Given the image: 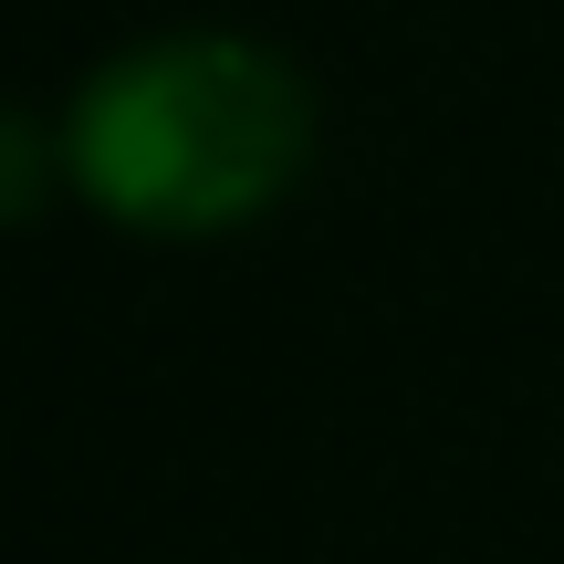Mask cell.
I'll return each instance as SVG.
<instances>
[{
  "instance_id": "cell-2",
  "label": "cell",
  "mask_w": 564,
  "mask_h": 564,
  "mask_svg": "<svg viewBox=\"0 0 564 564\" xmlns=\"http://www.w3.org/2000/svg\"><path fill=\"white\" fill-rule=\"evenodd\" d=\"M32 209H42V126L21 116L11 126V220H32Z\"/></svg>"
},
{
  "instance_id": "cell-1",
  "label": "cell",
  "mask_w": 564,
  "mask_h": 564,
  "mask_svg": "<svg viewBox=\"0 0 564 564\" xmlns=\"http://www.w3.org/2000/svg\"><path fill=\"white\" fill-rule=\"evenodd\" d=\"M314 158V95L282 53L241 32H167L84 74L63 116L74 188L126 230L209 241L262 220Z\"/></svg>"
}]
</instances>
